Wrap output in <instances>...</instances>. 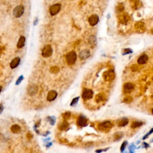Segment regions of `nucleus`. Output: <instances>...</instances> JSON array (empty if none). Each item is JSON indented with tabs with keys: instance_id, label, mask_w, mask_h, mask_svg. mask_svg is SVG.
I'll return each instance as SVG.
<instances>
[{
	"instance_id": "1",
	"label": "nucleus",
	"mask_w": 153,
	"mask_h": 153,
	"mask_svg": "<svg viewBox=\"0 0 153 153\" xmlns=\"http://www.w3.org/2000/svg\"><path fill=\"white\" fill-rule=\"evenodd\" d=\"M112 123L109 121H103L98 125V129L99 131L103 132V133H108L112 129Z\"/></svg>"
},
{
	"instance_id": "2",
	"label": "nucleus",
	"mask_w": 153,
	"mask_h": 153,
	"mask_svg": "<svg viewBox=\"0 0 153 153\" xmlns=\"http://www.w3.org/2000/svg\"><path fill=\"white\" fill-rule=\"evenodd\" d=\"M77 56L74 51H71L67 53L66 56V61L68 65L71 66L75 63L77 60Z\"/></svg>"
},
{
	"instance_id": "3",
	"label": "nucleus",
	"mask_w": 153,
	"mask_h": 153,
	"mask_svg": "<svg viewBox=\"0 0 153 153\" xmlns=\"http://www.w3.org/2000/svg\"><path fill=\"white\" fill-rule=\"evenodd\" d=\"M24 11H25V8L23 5H17V6H16L15 8H14V10H13V15H14V17H17V18H19V17H21V16L23 15V13H24Z\"/></svg>"
},
{
	"instance_id": "4",
	"label": "nucleus",
	"mask_w": 153,
	"mask_h": 153,
	"mask_svg": "<svg viewBox=\"0 0 153 153\" xmlns=\"http://www.w3.org/2000/svg\"><path fill=\"white\" fill-rule=\"evenodd\" d=\"M53 53V49L51 46L47 45L44 47L42 50V53L41 54L44 57L47 58V57H50Z\"/></svg>"
},
{
	"instance_id": "5",
	"label": "nucleus",
	"mask_w": 153,
	"mask_h": 153,
	"mask_svg": "<svg viewBox=\"0 0 153 153\" xmlns=\"http://www.w3.org/2000/svg\"><path fill=\"white\" fill-rule=\"evenodd\" d=\"M115 77V72L113 70H109L106 71L103 74V78L106 81H113Z\"/></svg>"
},
{
	"instance_id": "6",
	"label": "nucleus",
	"mask_w": 153,
	"mask_h": 153,
	"mask_svg": "<svg viewBox=\"0 0 153 153\" xmlns=\"http://www.w3.org/2000/svg\"><path fill=\"white\" fill-rule=\"evenodd\" d=\"M135 31L138 33L139 34L144 33L146 31V27H145V23L142 22H138L137 23H135Z\"/></svg>"
},
{
	"instance_id": "7",
	"label": "nucleus",
	"mask_w": 153,
	"mask_h": 153,
	"mask_svg": "<svg viewBox=\"0 0 153 153\" xmlns=\"http://www.w3.org/2000/svg\"><path fill=\"white\" fill-rule=\"evenodd\" d=\"M60 8H61V5L60 4H53L51 6H50L49 8V11L51 16H55L60 11Z\"/></svg>"
},
{
	"instance_id": "8",
	"label": "nucleus",
	"mask_w": 153,
	"mask_h": 153,
	"mask_svg": "<svg viewBox=\"0 0 153 153\" xmlns=\"http://www.w3.org/2000/svg\"><path fill=\"white\" fill-rule=\"evenodd\" d=\"M38 86L36 84H31L28 87L27 92L28 94L30 96H34L38 93Z\"/></svg>"
},
{
	"instance_id": "9",
	"label": "nucleus",
	"mask_w": 153,
	"mask_h": 153,
	"mask_svg": "<svg viewBox=\"0 0 153 153\" xmlns=\"http://www.w3.org/2000/svg\"><path fill=\"white\" fill-rule=\"evenodd\" d=\"M93 96V92L90 89H86L84 92H83L82 98L83 100L87 101L92 98Z\"/></svg>"
},
{
	"instance_id": "10",
	"label": "nucleus",
	"mask_w": 153,
	"mask_h": 153,
	"mask_svg": "<svg viewBox=\"0 0 153 153\" xmlns=\"http://www.w3.org/2000/svg\"><path fill=\"white\" fill-rule=\"evenodd\" d=\"M135 86L132 83H126L123 86V90L126 93H130L134 90Z\"/></svg>"
},
{
	"instance_id": "11",
	"label": "nucleus",
	"mask_w": 153,
	"mask_h": 153,
	"mask_svg": "<svg viewBox=\"0 0 153 153\" xmlns=\"http://www.w3.org/2000/svg\"><path fill=\"white\" fill-rule=\"evenodd\" d=\"M77 125L80 127H84L87 124V119L86 117L80 115L77 121Z\"/></svg>"
},
{
	"instance_id": "12",
	"label": "nucleus",
	"mask_w": 153,
	"mask_h": 153,
	"mask_svg": "<svg viewBox=\"0 0 153 153\" xmlns=\"http://www.w3.org/2000/svg\"><path fill=\"white\" fill-rule=\"evenodd\" d=\"M99 17L97 14H93L89 18V23L91 26H94L97 25L99 22Z\"/></svg>"
},
{
	"instance_id": "13",
	"label": "nucleus",
	"mask_w": 153,
	"mask_h": 153,
	"mask_svg": "<svg viewBox=\"0 0 153 153\" xmlns=\"http://www.w3.org/2000/svg\"><path fill=\"white\" fill-rule=\"evenodd\" d=\"M57 96V93L55 90H50L47 96V100L49 102H51L55 100Z\"/></svg>"
},
{
	"instance_id": "14",
	"label": "nucleus",
	"mask_w": 153,
	"mask_h": 153,
	"mask_svg": "<svg viewBox=\"0 0 153 153\" xmlns=\"http://www.w3.org/2000/svg\"><path fill=\"white\" fill-rule=\"evenodd\" d=\"M90 56V51L87 49H86V50H83L81 51V52L79 54V57L81 60H86L87 59H88Z\"/></svg>"
},
{
	"instance_id": "15",
	"label": "nucleus",
	"mask_w": 153,
	"mask_h": 153,
	"mask_svg": "<svg viewBox=\"0 0 153 153\" xmlns=\"http://www.w3.org/2000/svg\"><path fill=\"white\" fill-rule=\"evenodd\" d=\"M148 60V56L146 54L141 55L138 59V63L139 65H144L146 63Z\"/></svg>"
},
{
	"instance_id": "16",
	"label": "nucleus",
	"mask_w": 153,
	"mask_h": 153,
	"mask_svg": "<svg viewBox=\"0 0 153 153\" xmlns=\"http://www.w3.org/2000/svg\"><path fill=\"white\" fill-rule=\"evenodd\" d=\"M20 62V58L19 57H16L14 59H13L12 61L10 63V67L11 69H14L16 68L19 65Z\"/></svg>"
},
{
	"instance_id": "17",
	"label": "nucleus",
	"mask_w": 153,
	"mask_h": 153,
	"mask_svg": "<svg viewBox=\"0 0 153 153\" xmlns=\"http://www.w3.org/2000/svg\"><path fill=\"white\" fill-rule=\"evenodd\" d=\"M106 98V95H105L104 93H99V94H98L96 96V97H95V101H96V102H98V103H99V102H103V101H105Z\"/></svg>"
},
{
	"instance_id": "18",
	"label": "nucleus",
	"mask_w": 153,
	"mask_h": 153,
	"mask_svg": "<svg viewBox=\"0 0 153 153\" xmlns=\"http://www.w3.org/2000/svg\"><path fill=\"white\" fill-rule=\"evenodd\" d=\"M129 123V120L127 118H122L117 121V125L118 127H124L127 125Z\"/></svg>"
},
{
	"instance_id": "19",
	"label": "nucleus",
	"mask_w": 153,
	"mask_h": 153,
	"mask_svg": "<svg viewBox=\"0 0 153 153\" xmlns=\"http://www.w3.org/2000/svg\"><path fill=\"white\" fill-rule=\"evenodd\" d=\"M129 20H130V17L127 14H123L120 16L119 19L120 22L123 24H126Z\"/></svg>"
},
{
	"instance_id": "20",
	"label": "nucleus",
	"mask_w": 153,
	"mask_h": 153,
	"mask_svg": "<svg viewBox=\"0 0 153 153\" xmlns=\"http://www.w3.org/2000/svg\"><path fill=\"white\" fill-rule=\"evenodd\" d=\"M89 45L90 46V47L92 48H94V47L96 45V37L94 35H92L89 37Z\"/></svg>"
},
{
	"instance_id": "21",
	"label": "nucleus",
	"mask_w": 153,
	"mask_h": 153,
	"mask_svg": "<svg viewBox=\"0 0 153 153\" xmlns=\"http://www.w3.org/2000/svg\"><path fill=\"white\" fill-rule=\"evenodd\" d=\"M25 37L24 36H21L19 38L18 43L17 44V47L18 49H21L23 47H24L25 43Z\"/></svg>"
},
{
	"instance_id": "22",
	"label": "nucleus",
	"mask_w": 153,
	"mask_h": 153,
	"mask_svg": "<svg viewBox=\"0 0 153 153\" xmlns=\"http://www.w3.org/2000/svg\"><path fill=\"white\" fill-rule=\"evenodd\" d=\"M68 127H69V124L66 121H63L59 125V129L60 130H66Z\"/></svg>"
},
{
	"instance_id": "23",
	"label": "nucleus",
	"mask_w": 153,
	"mask_h": 153,
	"mask_svg": "<svg viewBox=\"0 0 153 153\" xmlns=\"http://www.w3.org/2000/svg\"><path fill=\"white\" fill-rule=\"evenodd\" d=\"M123 136V133L121 132H117L115 133L113 135L114 140L115 141H118L121 139Z\"/></svg>"
},
{
	"instance_id": "24",
	"label": "nucleus",
	"mask_w": 153,
	"mask_h": 153,
	"mask_svg": "<svg viewBox=\"0 0 153 153\" xmlns=\"http://www.w3.org/2000/svg\"><path fill=\"white\" fill-rule=\"evenodd\" d=\"M11 130L13 133H17L21 131V129H20V126L17 125V124H14V125L11 126Z\"/></svg>"
},
{
	"instance_id": "25",
	"label": "nucleus",
	"mask_w": 153,
	"mask_h": 153,
	"mask_svg": "<svg viewBox=\"0 0 153 153\" xmlns=\"http://www.w3.org/2000/svg\"><path fill=\"white\" fill-rule=\"evenodd\" d=\"M143 124L144 123L142 121H133L131 124V127L132 129L137 128V127H141Z\"/></svg>"
},
{
	"instance_id": "26",
	"label": "nucleus",
	"mask_w": 153,
	"mask_h": 153,
	"mask_svg": "<svg viewBox=\"0 0 153 153\" xmlns=\"http://www.w3.org/2000/svg\"><path fill=\"white\" fill-rule=\"evenodd\" d=\"M132 101H133V99H132V98L131 96H126L124 98V99H123V102H125L126 103H131L132 102Z\"/></svg>"
},
{
	"instance_id": "27",
	"label": "nucleus",
	"mask_w": 153,
	"mask_h": 153,
	"mask_svg": "<svg viewBox=\"0 0 153 153\" xmlns=\"http://www.w3.org/2000/svg\"><path fill=\"white\" fill-rule=\"evenodd\" d=\"M59 68L57 66H53L50 68V72L53 74H57V72H59Z\"/></svg>"
},
{
	"instance_id": "28",
	"label": "nucleus",
	"mask_w": 153,
	"mask_h": 153,
	"mask_svg": "<svg viewBox=\"0 0 153 153\" xmlns=\"http://www.w3.org/2000/svg\"><path fill=\"white\" fill-rule=\"evenodd\" d=\"M116 9H117V11H118V12H119V13L122 12V11L124 9V5H123L122 4H118V5H117Z\"/></svg>"
},
{
	"instance_id": "29",
	"label": "nucleus",
	"mask_w": 153,
	"mask_h": 153,
	"mask_svg": "<svg viewBox=\"0 0 153 153\" xmlns=\"http://www.w3.org/2000/svg\"><path fill=\"white\" fill-rule=\"evenodd\" d=\"M79 98H80V97H77V98H74V99H72V101H71V106H74L75 105H76L77 104V103H78V100H79Z\"/></svg>"
},
{
	"instance_id": "30",
	"label": "nucleus",
	"mask_w": 153,
	"mask_h": 153,
	"mask_svg": "<svg viewBox=\"0 0 153 153\" xmlns=\"http://www.w3.org/2000/svg\"><path fill=\"white\" fill-rule=\"evenodd\" d=\"M127 144H128V142H127V141H125L124 142H123V144H121V148H120L121 152H122V153L124 152V151L125 150V148H126V146L127 145Z\"/></svg>"
},
{
	"instance_id": "31",
	"label": "nucleus",
	"mask_w": 153,
	"mask_h": 153,
	"mask_svg": "<svg viewBox=\"0 0 153 153\" xmlns=\"http://www.w3.org/2000/svg\"><path fill=\"white\" fill-rule=\"evenodd\" d=\"M48 119L50 121V123L51 124V125H54V123H55L56 121V118L54 117H49Z\"/></svg>"
},
{
	"instance_id": "32",
	"label": "nucleus",
	"mask_w": 153,
	"mask_h": 153,
	"mask_svg": "<svg viewBox=\"0 0 153 153\" xmlns=\"http://www.w3.org/2000/svg\"><path fill=\"white\" fill-rule=\"evenodd\" d=\"M71 117V113L69 112H66L63 114V118L65 120H68Z\"/></svg>"
},
{
	"instance_id": "33",
	"label": "nucleus",
	"mask_w": 153,
	"mask_h": 153,
	"mask_svg": "<svg viewBox=\"0 0 153 153\" xmlns=\"http://www.w3.org/2000/svg\"><path fill=\"white\" fill-rule=\"evenodd\" d=\"M153 133V128H152V129H151V130H150V131H149V132H148V133H147V134H146V135H145V136H144V137H143V139H144H144H147V138L148 137V136H149V135H151V134H152V133Z\"/></svg>"
},
{
	"instance_id": "34",
	"label": "nucleus",
	"mask_w": 153,
	"mask_h": 153,
	"mask_svg": "<svg viewBox=\"0 0 153 153\" xmlns=\"http://www.w3.org/2000/svg\"><path fill=\"white\" fill-rule=\"evenodd\" d=\"M23 80V75H21V76H20L18 78V79H17V81H16V85H19V84H20V83L22 82V80Z\"/></svg>"
},
{
	"instance_id": "35",
	"label": "nucleus",
	"mask_w": 153,
	"mask_h": 153,
	"mask_svg": "<svg viewBox=\"0 0 153 153\" xmlns=\"http://www.w3.org/2000/svg\"><path fill=\"white\" fill-rule=\"evenodd\" d=\"M108 150H109V148H105V149H101V150H97L96 151V153H101L102 152H104V151H106Z\"/></svg>"
},
{
	"instance_id": "36",
	"label": "nucleus",
	"mask_w": 153,
	"mask_h": 153,
	"mask_svg": "<svg viewBox=\"0 0 153 153\" xmlns=\"http://www.w3.org/2000/svg\"><path fill=\"white\" fill-rule=\"evenodd\" d=\"M132 51L131 50H130V49H125V50H124V54H129V53H132Z\"/></svg>"
},
{
	"instance_id": "37",
	"label": "nucleus",
	"mask_w": 153,
	"mask_h": 153,
	"mask_svg": "<svg viewBox=\"0 0 153 153\" xmlns=\"http://www.w3.org/2000/svg\"><path fill=\"white\" fill-rule=\"evenodd\" d=\"M0 114H1L2 112V111H3V109H4V106L3 105H2V104H1V105H0Z\"/></svg>"
},
{
	"instance_id": "38",
	"label": "nucleus",
	"mask_w": 153,
	"mask_h": 153,
	"mask_svg": "<svg viewBox=\"0 0 153 153\" xmlns=\"http://www.w3.org/2000/svg\"><path fill=\"white\" fill-rule=\"evenodd\" d=\"M143 145H144V148H147V147H149V145H148V144L147 143H145V142H144Z\"/></svg>"
},
{
	"instance_id": "39",
	"label": "nucleus",
	"mask_w": 153,
	"mask_h": 153,
	"mask_svg": "<svg viewBox=\"0 0 153 153\" xmlns=\"http://www.w3.org/2000/svg\"><path fill=\"white\" fill-rule=\"evenodd\" d=\"M51 144H52L51 143H49V144H47V146H46V147H50V145H51Z\"/></svg>"
},
{
	"instance_id": "40",
	"label": "nucleus",
	"mask_w": 153,
	"mask_h": 153,
	"mask_svg": "<svg viewBox=\"0 0 153 153\" xmlns=\"http://www.w3.org/2000/svg\"><path fill=\"white\" fill-rule=\"evenodd\" d=\"M151 142H153V139H151Z\"/></svg>"
},
{
	"instance_id": "41",
	"label": "nucleus",
	"mask_w": 153,
	"mask_h": 153,
	"mask_svg": "<svg viewBox=\"0 0 153 153\" xmlns=\"http://www.w3.org/2000/svg\"><path fill=\"white\" fill-rule=\"evenodd\" d=\"M151 112H152V114H153V108L152 109V111H151Z\"/></svg>"
},
{
	"instance_id": "42",
	"label": "nucleus",
	"mask_w": 153,
	"mask_h": 153,
	"mask_svg": "<svg viewBox=\"0 0 153 153\" xmlns=\"http://www.w3.org/2000/svg\"><path fill=\"white\" fill-rule=\"evenodd\" d=\"M124 153H127V152H126V151H125V152H124Z\"/></svg>"
}]
</instances>
